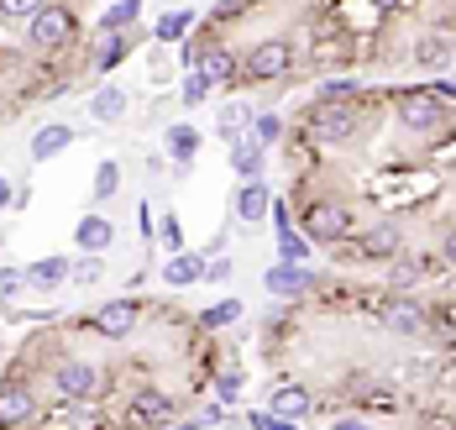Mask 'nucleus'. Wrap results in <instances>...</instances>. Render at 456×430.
Returning a JSON list of instances; mask_svg holds the SVG:
<instances>
[{
    "mask_svg": "<svg viewBox=\"0 0 456 430\" xmlns=\"http://www.w3.org/2000/svg\"><path fill=\"white\" fill-rule=\"evenodd\" d=\"M357 132V110L352 105H320L315 110V137L320 142H341Z\"/></svg>",
    "mask_w": 456,
    "mask_h": 430,
    "instance_id": "obj_9",
    "label": "nucleus"
},
{
    "mask_svg": "<svg viewBox=\"0 0 456 430\" xmlns=\"http://www.w3.org/2000/svg\"><path fill=\"white\" fill-rule=\"evenodd\" d=\"M27 288V279H21V268H0V299H16Z\"/></svg>",
    "mask_w": 456,
    "mask_h": 430,
    "instance_id": "obj_34",
    "label": "nucleus"
},
{
    "mask_svg": "<svg viewBox=\"0 0 456 430\" xmlns=\"http://www.w3.org/2000/svg\"><path fill=\"white\" fill-rule=\"evenodd\" d=\"M69 257H37L32 268H21V279H27V288H37V294H53V288L69 279Z\"/></svg>",
    "mask_w": 456,
    "mask_h": 430,
    "instance_id": "obj_11",
    "label": "nucleus"
},
{
    "mask_svg": "<svg viewBox=\"0 0 456 430\" xmlns=\"http://www.w3.org/2000/svg\"><path fill=\"white\" fill-rule=\"evenodd\" d=\"M452 5H456V0H452Z\"/></svg>",
    "mask_w": 456,
    "mask_h": 430,
    "instance_id": "obj_45",
    "label": "nucleus"
},
{
    "mask_svg": "<svg viewBox=\"0 0 456 430\" xmlns=\"http://www.w3.org/2000/svg\"><path fill=\"white\" fill-rule=\"evenodd\" d=\"M74 241H79V252H90V257H100L110 241H116V226L105 221V215H85L79 226H74Z\"/></svg>",
    "mask_w": 456,
    "mask_h": 430,
    "instance_id": "obj_13",
    "label": "nucleus"
},
{
    "mask_svg": "<svg viewBox=\"0 0 456 430\" xmlns=\"http://www.w3.org/2000/svg\"><path fill=\"white\" fill-rule=\"evenodd\" d=\"M158 241L168 247V257H174V252H183V221L174 215V210H168V215L158 221Z\"/></svg>",
    "mask_w": 456,
    "mask_h": 430,
    "instance_id": "obj_25",
    "label": "nucleus"
},
{
    "mask_svg": "<svg viewBox=\"0 0 456 430\" xmlns=\"http://www.w3.org/2000/svg\"><path fill=\"white\" fill-rule=\"evenodd\" d=\"M330 430H367V426H357V420H336Z\"/></svg>",
    "mask_w": 456,
    "mask_h": 430,
    "instance_id": "obj_42",
    "label": "nucleus"
},
{
    "mask_svg": "<svg viewBox=\"0 0 456 430\" xmlns=\"http://www.w3.org/2000/svg\"><path fill=\"white\" fill-rule=\"evenodd\" d=\"M142 16V0H116V5H110V11H105V21H100V27H105V32H116V37H121V32H126V27H132V21H137Z\"/></svg>",
    "mask_w": 456,
    "mask_h": 430,
    "instance_id": "obj_22",
    "label": "nucleus"
},
{
    "mask_svg": "<svg viewBox=\"0 0 456 430\" xmlns=\"http://www.w3.org/2000/svg\"><path fill=\"white\" fill-rule=\"evenodd\" d=\"M399 121L410 132H436L441 126V100L436 95H404L399 100Z\"/></svg>",
    "mask_w": 456,
    "mask_h": 430,
    "instance_id": "obj_10",
    "label": "nucleus"
},
{
    "mask_svg": "<svg viewBox=\"0 0 456 430\" xmlns=\"http://www.w3.org/2000/svg\"><path fill=\"white\" fill-rule=\"evenodd\" d=\"M263 284H268V294H273V299H299L305 288L315 284V273H310L305 263H273V268L263 273Z\"/></svg>",
    "mask_w": 456,
    "mask_h": 430,
    "instance_id": "obj_5",
    "label": "nucleus"
},
{
    "mask_svg": "<svg viewBox=\"0 0 456 430\" xmlns=\"http://www.w3.org/2000/svg\"><path fill=\"white\" fill-rule=\"evenodd\" d=\"M116 190H121V168L116 163H100L94 168V199H110Z\"/></svg>",
    "mask_w": 456,
    "mask_h": 430,
    "instance_id": "obj_27",
    "label": "nucleus"
},
{
    "mask_svg": "<svg viewBox=\"0 0 456 430\" xmlns=\"http://www.w3.org/2000/svg\"><path fill=\"white\" fill-rule=\"evenodd\" d=\"M11 199H16V190H11V179H5V174H0V210H5V205H11Z\"/></svg>",
    "mask_w": 456,
    "mask_h": 430,
    "instance_id": "obj_41",
    "label": "nucleus"
},
{
    "mask_svg": "<svg viewBox=\"0 0 456 430\" xmlns=\"http://www.w3.org/2000/svg\"><path fill=\"white\" fill-rule=\"evenodd\" d=\"M414 58H419V63H441V58H446V43H436V37H425V43L414 48Z\"/></svg>",
    "mask_w": 456,
    "mask_h": 430,
    "instance_id": "obj_35",
    "label": "nucleus"
},
{
    "mask_svg": "<svg viewBox=\"0 0 456 430\" xmlns=\"http://www.w3.org/2000/svg\"><path fill=\"white\" fill-rule=\"evenodd\" d=\"M268 415H273V420H299V415H310V393H305V388H273Z\"/></svg>",
    "mask_w": 456,
    "mask_h": 430,
    "instance_id": "obj_18",
    "label": "nucleus"
},
{
    "mask_svg": "<svg viewBox=\"0 0 456 430\" xmlns=\"http://www.w3.org/2000/svg\"><path fill=\"white\" fill-rule=\"evenodd\" d=\"M27 37H32L37 48H63V43L74 37V11H63V5H43V11L27 21Z\"/></svg>",
    "mask_w": 456,
    "mask_h": 430,
    "instance_id": "obj_2",
    "label": "nucleus"
},
{
    "mask_svg": "<svg viewBox=\"0 0 456 430\" xmlns=\"http://www.w3.org/2000/svg\"><path fill=\"white\" fill-rule=\"evenodd\" d=\"M53 388L63 399H90L94 388H100V373H94V362H85V357H69V362L53 368Z\"/></svg>",
    "mask_w": 456,
    "mask_h": 430,
    "instance_id": "obj_4",
    "label": "nucleus"
},
{
    "mask_svg": "<svg viewBox=\"0 0 456 430\" xmlns=\"http://www.w3.org/2000/svg\"><path fill=\"white\" fill-rule=\"evenodd\" d=\"M94 331L110 336V341H126V336L137 331V304H132V299H110V304H100Z\"/></svg>",
    "mask_w": 456,
    "mask_h": 430,
    "instance_id": "obj_6",
    "label": "nucleus"
},
{
    "mask_svg": "<svg viewBox=\"0 0 456 430\" xmlns=\"http://www.w3.org/2000/svg\"><path fill=\"white\" fill-rule=\"evenodd\" d=\"M252 79H283L289 69H294V48L283 43V37H268V43H257V48L247 53V63H241Z\"/></svg>",
    "mask_w": 456,
    "mask_h": 430,
    "instance_id": "obj_3",
    "label": "nucleus"
},
{
    "mask_svg": "<svg viewBox=\"0 0 456 430\" xmlns=\"http://www.w3.org/2000/svg\"><path fill=\"white\" fill-rule=\"evenodd\" d=\"M362 252L367 257H394L399 252V226H372L362 241Z\"/></svg>",
    "mask_w": 456,
    "mask_h": 430,
    "instance_id": "obj_21",
    "label": "nucleus"
},
{
    "mask_svg": "<svg viewBox=\"0 0 456 430\" xmlns=\"http://www.w3.org/2000/svg\"><path fill=\"white\" fill-rule=\"evenodd\" d=\"M278 263H310V237H278Z\"/></svg>",
    "mask_w": 456,
    "mask_h": 430,
    "instance_id": "obj_26",
    "label": "nucleus"
},
{
    "mask_svg": "<svg viewBox=\"0 0 456 430\" xmlns=\"http://www.w3.org/2000/svg\"><path fill=\"white\" fill-rule=\"evenodd\" d=\"M69 273H74L79 284H100V279H105V268H100V257H90V252H85V257H79V263H74Z\"/></svg>",
    "mask_w": 456,
    "mask_h": 430,
    "instance_id": "obj_33",
    "label": "nucleus"
},
{
    "mask_svg": "<svg viewBox=\"0 0 456 430\" xmlns=\"http://www.w3.org/2000/svg\"><path fill=\"white\" fill-rule=\"evenodd\" d=\"M210 100V79L200 74V69H189V79H183V105H205Z\"/></svg>",
    "mask_w": 456,
    "mask_h": 430,
    "instance_id": "obj_28",
    "label": "nucleus"
},
{
    "mask_svg": "<svg viewBox=\"0 0 456 430\" xmlns=\"http://www.w3.org/2000/svg\"><path fill=\"white\" fill-rule=\"evenodd\" d=\"M32 410H37V393L27 383H0V426H21V420H32Z\"/></svg>",
    "mask_w": 456,
    "mask_h": 430,
    "instance_id": "obj_7",
    "label": "nucleus"
},
{
    "mask_svg": "<svg viewBox=\"0 0 456 430\" xmlns=\"http://www.w3.org/2000/svg\"><path fill=\"white\" fill-rule=\"evenodd\" d=\"M352 231V215H346V205H336V199H315L310 210H305V237L310 241H336Z\"/></svg>",
    "mask_w": 456,
    "mask_h": 430,
    "instance_id": "obj_1",
    "label": "nucleus"
},
{
    "mask_svg": "<svg viewBox=\"0 0 456 430\" xmlns=\"http://www.w3.org/2000/svg\"><path fill=\"white\" fill-rule=\"evenodd\" d=\"M352 95H357L352 79H325V85H320V100H325V105H346Z\"/></svg>",
    "mask_w": 456,
    "mask_h": 430,
    "instance_id": "obj_30",
    "label": "nucleus"
},
{
    "mask_svg": "<svg viewBox=\"0 0 456 430\" xmlns=\"http://www.w3.org/2000/svg\"><path fill=\"white\" fill-rule=\"evenodd\" d=\"M94 63H100V74H110V69L121 63V37H116V32H105V43H100V58H94Z\"/></svg>",
    "mask_w": 456,
    "mask_h": 430,
    "instance_id": "obj_32",
    "label": "nucleus"
},
{
    "mask_svg": "<svg viewBox=\"0 0 456 430\" xmlns=\"http://www.w3.org/2000/svg\"><path fill=\"white\" fill-rule=\"evenodd\" d=\"M378 320H383L388 331H399V336L425 331V310H419L414 299H383V304H378Z\"/></svg>",
    "mask_w": 456,
    "mask_h": 430,
    "instance_id": "obj_8",
    "label": "nucleus"
},
{
    "mask_svg": "<svg viewBox=\"0 0 456 430\" xmlns=\"http://www.w3.org/2000/svg\"><path fill=\"white\" fill-rule=\"evenodd\" d=\"M205 279H231V257L216 252V263H205Z\"/></svg>",
    "mask_w": 456,
    "mask_h": 430,
    "instance_id": "obj_38",
    "label": "nucleus"
},
{
    "mask_svg": "<svg viewBox=\"0 0 456 430\" xmlns=\"http://www.w3.org/2000/svg\"><path fill=\"white\" fill-rule=\"evenodd\" d=\"M273 210V190L263 184V179H247L241 190H236V221H263Z\"/></svg>",
    "mask_w": 456,
    "mask_h": 430,
    "instance_id": "obj_12",
    "label": "nucleus"
},
{
    "mask_svg": "<svg viewBox=\"0 0 456 430\" xmlns=\"http://www.w3.org/2000/svg\"><path fill=\"white\" fill-rule=\"evenodd\" d=\"M236 388H241V378H236V373H226V378L216 383V393H221V404H231V399H236Z\"/></svg>",
    "mask_w": 456,
    "mask_h": 430,
    "instance_id": "obj_39",
    "label": "nucleus"
},
{
    "mask_svg": "<svg viewBox=\"0 0 456 430\" xmlns=\"http://www.w3.org/2000/svg\"><path fill=\"white\" fill-rule=\"evenodd\" d=\"M168 147H174V158H179V163H189V158H194V147H200V132H194V126H168Z\"/></svg>",
    "mask_w": 456,
    "mask_h": 430,
    "instance_id": "obj_24",
    "label": "nucleus"
},
{
    "mask_svg": "<svg viewBox=\"0 0 456 430\" xmlns=\"http://www.w3.org/2000/svg\"><path fill=\"white\" fill-rule=\"evenodd\" d=\"M43 11V0H0V16H11V21H32Z\"/></svg>",
    "mask_w": 456,
    "mask_h": 430,
    "instance_id": "obj_31",
    "label": "nucleus"
},
{
    "mask_svg": "<svg viewBox=\"0 0 456 430\" xmlns=\"http://www.w3.org/2000/svg\"><path fill=\"white\" fill-rule=\"evenodd\" d=\"M189 27H194V11H174V16H163V21L152 27V37H158V43H179Z\"/></svg>",
    "mask_w": 456,
    "mask_h": 430,
    "instance_id": "obj_23",
    "label": "nucleus"
},
{
    "mask_svg": "<svg viewBox=\"0 0 456 430\" xmlns=\"http://www.w3.org/2000/svg\"><path fill=\"white\" fill-rule=\"evenodd\" d=\"M236 132H241V110H226L221 116V137H236Z\"/></svg>",
    "mask_w": 456,
    "mask_h": 430,
    "instance_id": "obj_40",
    "label": "nucleus"
},
{
    "mask_svg": "<svg viewBox=\"0 0 456 430\" xmlns=\"http://www.w3.org/2000/svg\"><path fill=\"white\" fill-rule=\"evenodd\" d=\"M278 116H257V142H278Z\"/></svg>",
    "mask_w": 456,
    "mask_h": 430,
    "instance_id": "obj_36",
    "label": "nucleus"
},
{
    "mask_svg": "<svg viewBox=\"0 0 456 430\" xmlns=\"http://www.w3.org/2000/svg\"><path fill=\"white\" fill-rule=\"evenodd\" d=\"M236 315H241V304H236V299H221L216 310H205V326H210V331H226Z\"/></svg>",
    "mask_w": 456,
    "mask_h": 430,
    "instance_id": "obj_29",
    "label": "nucleus"
},
{
    "mask_svg": "<svg viewBox=\"0 0 456 430\" xmlns=\"http://www.w3.org/2000/svg\"><path fill=\"white\" fill-rule=\"evenodd\" d=\"M0 430H21V426H0Z\"/></svg>",
    "mask_w": 456,
    "mask_h": 430,
    "instance_id": "obj_44",
    "label": "nucleus"
},
{
    "mask_svg": "<svg viewBox=\"0 0 456 430\" xmlns=\"http://www.w3.org/2000/svg\"><path fill=\"white\" fill-rule=\"evenodd\" d=\"M163 279H168L174 288L200 284V279H205V257H194V252H174V257H168V268H163Z\"/></svg>",
    "mask_w": 456,
    "mask_h": 430,
    "instance_id": "obj_16",
    "label": "nucleus"
},
{
    "mask_svg": "<svg viewBox=\"0 0 456 430\" xmlns=\"http://www.w3.org/2000/svg\"><path fill=\"white\" fill-rule=\"evenodd\" d=\"M394 284L414 288V284H419V268H414V263H399V268H394Z\"/></svg>",
    "mask_w": 456,
    "mask_h": 430,
    "instance_id": "obj_37",
    "label": "nucleus"
},
{
    "mask_svg": "<svg viewBox=\"0 0 456 430\" xmlns=\"http://www.w3.org/2000/svg\"><path fill=\"white\" fill-rule=\"evenodd\" d=\"M200 74H205L210 85H226L231 74H236V58H231L226 48H205L200 53Z\"/></svg>",
    "mask_w": 456,
    "mask_h": 430,
    "instance_id": "obj_20",
    "label": "nucleus"
},
{
    "mask_svg": "<svg viewBox=\"0 0 456 430\" xmlns=\"http://www.w3.org/2000/svg\"><path fill=\"white\" fill-rule=\"evenodd\" d=\"M132 415H137L142 426H168L174 420V399L158 393V388H142L137 399H132Z\"/></svg>",
    "mask_w": 456,
    "mask_h": 430,
    "instance_id": "obj_14",
    "label": "nucleus"
},
{
    "mask_svg": "<svg viewBox=\"0 0 456 430\" xmlns=\"http://www.w3.org/2000/svg\"><path fill=\"white\" fill-rule=\"evenodd\" d=\"M263 163H268L263 142H252V137H247V142H236V147H231V168L241 174V184H247V179H263Z\"/></svg>",
    "mask_w": 456,
    "mask_h": 430,
    "instance_id": "obj_17",
    "label": "nucleus"
},
{
    "mask_svg": "<svg viewBox=\"0 0 456 430\" xmlns=\"http://www.w3.org/2000/svg\"><path fill=\"white\" fill-rule=\"evenodd\" d=\"M90 110H94V121H105V126L121 121V116H126V90H121V85H100L94 100H90Z\"/></svg>",
    "mask_w": 456,
    "mask_h": 430,
    "instance_id": "obj_19",
    "label": "nucleus"
},
{
    "mask_svg": "<svg viewBox=\"0 0 456 430\" xmlns=\"http://www.w3.org/2000/svg\"><path fill=\"white\" fill-rule=\"evenodd\" d=\"M446 257H452V263H456V231H452V237H446Z\"/></svg>",
    "mask_w": 456,
    "mask_h": 430,
    "instance_id": "obj_43",
    "label": "nucleus"
},
{
    "mask_svg": "<svg viewBox=\"0 0 456 430\" xmlns=\"http://www.w3.org/2000/svg\"><path fill=\"white\" fill-rule=\"evenodd\" d=\"M63 147H74V126H63V121H47L43 132L32 137V158H37V163H47V158H58Z\"/></svg>",
    "mask_w": 456,
    "mask_h": 430,
    "instance_id": "obj_15",
    "label": "nucleus"
}]
</instances>
